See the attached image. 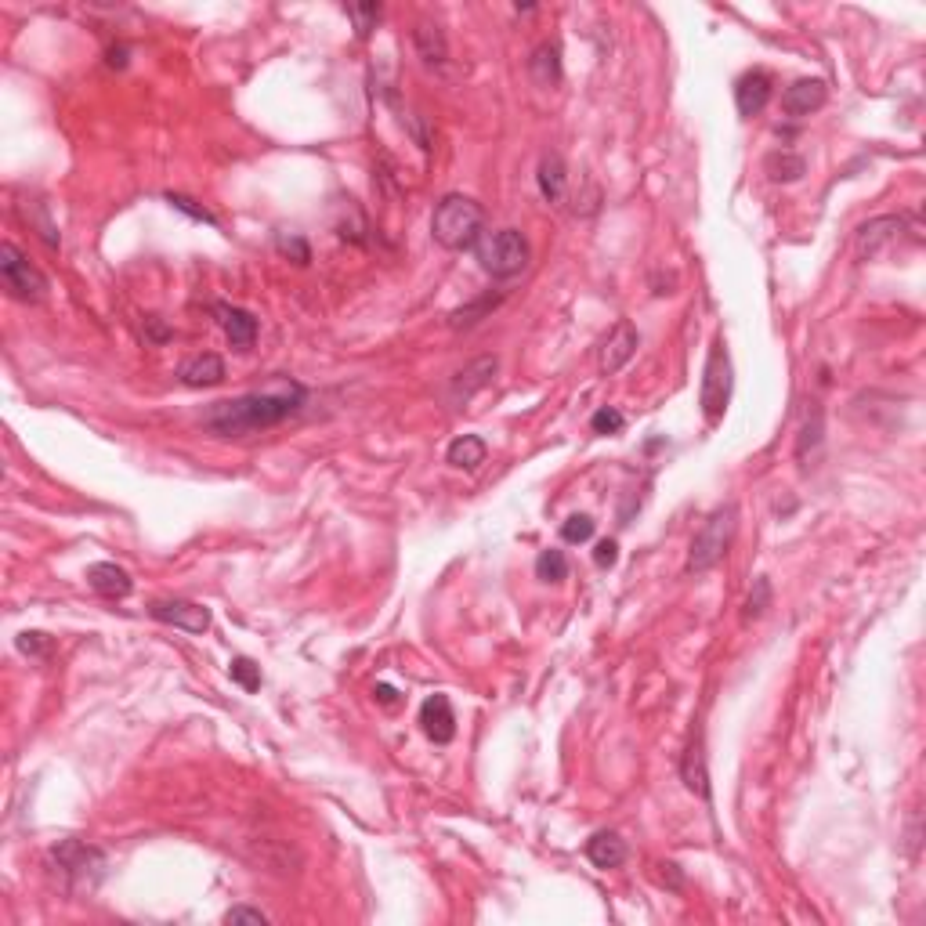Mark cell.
<instances>
[{"mask_svg":"<svg viewBox=\"0 0 926 926\" xmlns=\"http://www.w3.org/2000/svg\"><path fill=\"white\" fill-rule=\"evenodd\" d=\"M818 442H822V409L814 406V413L804 424V435H800V445H796V456H807V449H814Z\"/></svg>","mask_w":926,"mask_h":926,"instance_id":"obj_37","label":"cell"},{"mask_svg":"<svg viewBox=\"0 0 926 926\" xmlns=\"http://www.w3.org/2000/svg\"><path fill=\"white\" fill-rule=\"evenodd\" d=\"M214 315H218L221 330H225L228 344L236 351H250L257 344V319L246 308H236V304L218 301L214 304Z\"/></svg>","mask_w":926,"mask_h":926,"instance_id":"obj_14","label":"cell"},{"mask_svg":"<svg viewBox=\"0 0 926 926\" xmlns=\"http://www.w3.org/2000/svg\"><path fill=\"white\" fill-rule=\"evenodd\" d=\"M19 214H22V221H26L33 232H37L44 243L51 246V250H58L62 246V236H58V228H55V221H51V214H48V207L40 203V199H22L19 203Z\"/></svg>","mask_w":926,"mask_h":926,"instance_id":"obj_25","label":"cell"},{"mask_svg":"<svg viewBox=\"0 0 926 926\" xmlns=\"http://www.w3.org/2000/svg\"><path fill=\"white\" fill-rule=\"evenodd\" d=\"M536 185H539V196L547 199V203H561V199H565L568 171H565V160H561L558 152H547V156L539 160Z\"/></svg>","mask_w":926,"mask_h":926,"instance_id":"obj_20","label":"cell"},{"mask_svg":"<svg viewBox=\"0 0 926 926\" xmlns=\"http://www.w3.org/2000/svg\"><path fill=\"white\" fill-rule=\"evenodd\" d=\"M771 95H775V80H771V73L767 69H749V73L738 76L735 84V105L738 113L746 116H760L767 109V102H771Z\"/></svg>","mask_w":926,"mask_h":926,"instance_id":"obj_12","label":"cell"},{"mask_svg":"<svg viewBox=\"0 0 926 926\" xmlns=\"http://www.w3.org/2000/svg\"><path fill=\"white\" fill-rule=\"evenodd\" d=\"M615 561H619V547H615V539H601V543L594 547V565L612 568Z\"/></svg>","mask_w":926,"mask_h":926,"instance_id":"obj_40","label":"cell"},{"mask_svg":"<svg viewBox=\"0 0 926 926\" xmlns=\"http://www.w3.org/2000/svg\"><path fill=\"white\" fill-rule=\"evenodd\" d=\"M496 373H500V359H496V355H482V359L467 362V366H463L460 373H453V380H449V398L460 406V402H467V398H474L478 391L489 388L492 380H496Z\"/></svg>","mask_w":926,"mask_h":926,"instance_id":"obj_11","label":"cell"},{"mask_svg":"<svg viewBox=\"0 0 926 926\" xmlns=\"http://www.w3.org/2000/svg\"><path fill=\"white\" fill-rule=\"evenodd\" d=\"M474 257L492 279H514L529 268V239L521 236L518 228H496V232H485L478 239Z\"/></svg>","mask_w":926,"mask_h":926,"instance_id":"obj_3","label":"cell"},{"mask_svg":"<svg viewBox=\"0 0 926 926\" xmlns=\"http://www.w3.org/2000/svg\"><path fill=\"white\" fill-rule=\"evenodd\" d=\"M225 923H254V926H265V923H268V916H265V912H261V908L236 905V908H228Z\"/></svg>","mask_w":926,"mask_h":926,"instance_id":"obj_39","label":"cell"},{"mask_svg":"<svg viewBox=\"0 0 926 926\" xmlns=\"http://www.w3.org/2000/svg\"><path fill=\"white\" fill-rule=\"evenodd\" d=\"M413 44H416V55H420V62H424L427 69L442 73V69L449 66V44H445V33L438 26L420 22V26L413 29Z\"/></svg>","mask_w":926,"mask_h":926,"instance_id":"obj_17","label":"cell"},{"mask_svg":"<svg viewBox=\"0 0 926 926\" xmlns=\"http://www.w3.org/2000/svg\"><path fill=\"white\" fill-rule=\"evenodd\" d=\"M348 19L355 22V37L359 40H369L373 37V29H377L380 15H384V8H380L377 0H366V4H348Z\"/></svg>","mask_w":926,"mask_h":926,"instance_id":"obj_30","label":"cell"},{"mask_svg":"<svg viewBox=\"0 0 926 926\" xmlns=\"http://www.w3.org/2000/svg\"><path fill=\"white\" fill-rule=\"evenodd\" d=\"M308 402V388L293 377H272L265 391H250L239 398H221L203 413V427L218 438H246L283 420L297 416Z\"/></svg>","mask_w":926,"mask_h":926,"instance_id":"obj_1","label":"cell"},{"mask_svg":"<svg viewBox=\"0 0 926 926\" xmlns=\"http://www.w3.org/2000/svg\"><path fill=\"white\" fill-rule=\"evenodd\" d=\"M529 76L536 87H558L561 80V48L554 40H543L529 58Z\"/></svg>","mask_w":926,"mask_h":926,"instance_id":"obj_22","label":"cell"},{"mask_svg":"<svg viewBox=\"0 0 926 926\" xmlns=\"http://www.w3.org/2000/svg\"><path fill=\"white\" fill-rule=\"evenodd\" d=\"M105 62L113 69H123L127 66V48H109V58H105Z\"/></svg>","mask_w":926,"mask_h":926,"instance_id":"obj_42","label":"cell"},{"mask_svg":"<svg viewBox=\"0 0 926 926\" xmlns=\"http://www.w3.org/2000/svg\"><path fill=\"white\" fill-rule=\"evenodd\" d=\"M586 858L594 869H619L626 861V840L619 832H594L586 843Z\"/></svg>","mask_w":926,"mask_h":926,"instance_id":"obj_19","label":"cell"},{"mask_svg":"<svg viewBox=\"0 0 926 926\" xmlns=\"http://www.w3.org/2000/svg\"><path fill=\"white\" fill-rule=\"evenodd\" d=\"M901 236H905V218H894V214H887V218L865 221V225L858 228V236H854V246H858L861 261H872V257H879L883 250H887V246L898 243Z\"/></svg>","mask_w":926,"mask_h":926,"instance_id":"obj_10","label":"cell"},{"mask_svg":"<svg viewBox=\"0 0 926 926\" xmlns=\"http://www.w3.org/2000/svg\"><path fill=\"white\" fill-rule=\"evenodd\" d=\"M178 380L185 388H218L225 380V359L214 355V351H203V355H192L178 366Z\"/></svg>","mask_w":926,"mask_h":926,"instance_id":"obj_16","label":"cell"},{"mask_svg":"<svg viewBox=\"0 0 926 926\" xmlns=\"http://www.w3.org/2000/svg\"><path fill=\"white\" fill-rule=\"evenodd\" d=\"M149 615L156 623L178 626L185 634H207L210 630V608L196 605V601H181V597H163V601H152Z\"/></svg>","mask_w":926,"mask_h":926,"instance_id":"obj_8","label":"cell"},{"mask_svg":"<svg viewBox=\"0 0 926 926\" xmlns=\"http://www.w3.org/2000/svg\"><path fill=\"white\" fill-rule=\"evenodd\" d=\"M373 695H377V702H384V706H395V702H398V691L388 688V684H377V688H373Z\"/></svg>","mask_w":926,"mask_h":926,"instance_id":"obj_41","label":"cell"},{"mask_svg":"<svg viewBox=\"0 0 926 926\" xmlns=\"http://www.w3.org/2000/svg\"><path fill=\"white\" fill-rule=\"evenodd\" d=\"M485 210L471 196H445L431 214V236L445 250H474L485 236Z\"/></svg>","mask_w":926,"mask_h":926,"instance_id":"obj_2","label":"cell"},{"mask_svg":"<svg viewBox=\"0 0 926 926\" xmlns=\"http://www.w3.org/2000/svg\"><path fill=\"white\" fill-rule=\"evenodd\" d=\"M681 778H684V785H688L691 793L702 796V800H709V771H706V753H702V735L691 738L688 749H684Z\"/></svg>","mask_w":926,"mask_h":926,"instance_id":"obj_21","label":"cell"},{"mask_svg":"<svg viewBox=\"0 0 926 926\" xmlns=\"http://www.w3.org/2000/svg\"><path fill=\"white\" fill-rule=\"evenodd\" d=\"M738 529V507L735 503H724L717 511L709 514L706 525L699 529V536L691 539V554H688V572H709L713 565L724 561L731 539Z\"/></svg>","mask_w":926,"mask_h":926,"instance_id":"obj_4","label":"cell"},{"mask_svg":"<svg viewBox=\"0 0 926 926\" xmlns=\"http://www.w3.org/2000/svg\"><path fill=\"white\" fill-rule=\"evenodd\" d=\"M0 279L15 301L37 304L48 297V279L15 243H0Z\"/></svg>","mask_w":926,"mask_h":926,"instance_id":"obj_6","label":"cell"},{"mask_svg":"<svg viewBox=\"0 0 926 926\" xmlns=\"http://www.w3.org/2000/svg\"><path fill=\"white\" fill-rule=\"evenodd\" d=\"M825 98H829V91H825L822 80H811V76H807V80H796V84L785 87L782 113L793 116V120H804V116H811V113L822 109Z\"/></svg>","mask_w":926,"mask_h":926,"instance_id":"obj_15","label":"cell"},{"mask_svg":"<svg viewBox=\"0 0 926 926\" xmlns=\"http://www.w3.org/2000/svg\"><path fill=\"white\" fill-rule=\"evenodd\" d=\"M637 344H641V333H637V326L630 319H619L615 322V330L605 337V344H601V359H597V366H601V373L605 377H612V373H619V369L626 366V362L637 355Z\"/></svg>","mask_w":926,"mask_h":926,"instance_id":"obj_9","label":"cell"},{"mask_svg":"<svg viewBox=\"0 0 926 926\" xmlns=\"http://www.w3.org/2000/svg\"><path fill=\"white\" fill-rule=\"evenodd\" d=\"M167 203H171L174 210H181V214H189L192 221H203V225H218V218H214L207 207H199L196 199L181 196V192H171V196H167Z\"/></svg>","mask_w":926,"mask_h":926,"instance_id":"obj_35","label":"cell"},{"mask_svg":"<svg viewBox=\"0 0 926 926\" xmlns=\"http://www.w3.org/2000/svg\"><path fill=\"white\" fill-rule=\"evenodd\" d=\"M594 529L597 525L590 514H572V518L561 525V539H565V543H586V539L594 536Z\"/></svg>","mask_w":926,"mask_h":926,"instance_id":"obj_34","label":"cell"},{"mask_svg":"<svg viewBox=\"0 0 926 926\" xmlns=\"http://www.w3.org/2000/svg\"><path fill=\"white\" fill-rule=\"evenodd\" d=\"M275 250L283 257H290L293 265H308L312 261V246L304 243L301 236H293V232H275Z\"/></svg>","mask_w":926,"mask_h":926,"instance_id":"obj_32","label":"cell"},{"mask_svg":"<svg viewBox=\"0 0 926 926\" xmlns=\"http://www.w3.org/2000/svg\"><path fill=\"white\" fill-rule=\"evenodd\" d=\"M420 728H424V735L435 742V746H449L456 738V713H453V702L445 699V695H431V699H424V706H420Z\"/></svg>","mask_w":926,"mask_h":926,"instance_id":"obj_13","label":"cell"},{"mask_svg":"<svg viewBox=\"0 0 926 926\" xmlns=\"http://www.w3.org/2000/svg\"><path fill=\"white\" fill-rule=\"evenodd\" d=\"M536 576L543 579V583H565V579H568V558H565V550H558V547L539 550V558H536Z\"/></svg>","mask_w":926,"mask_h":926,"instance_id":"obj_29","label":"cell"},{"mask_svg":"<svg viewBox=\"0 0 926 926\" xmlns=\"http://www.w3.org/2000/svg\"><path fill=\"white\" fill-rule=\"evenodd\" d=\"M764 174L775 181V185H793V181H800L807 174V160L800 156V152L775 149L764 160Z\"/></svg>","mask_w":926,"mask_h":926,"instance_id":"obj_23","label":"cell"},{"mask_svg":"<svg viewBox=\"0 0 926 926\" xmlns=\"http://www.w3.org/2000/svg\"><path fill=\"white\" fill-rule=\"evenodd\" d=\"M19 652L29 655V659H48L51 655V641L48 634H37V630H26V634H19Z\"/></svg>","mask_w":926,"mask_h":926,"instance_id":"obj_36","label":"cell"},{"mask_svg":"<svg viewBox=\"0 0 926 926\" xmlns=\"http://www.w3.org/2000/svg\"><path fill=\"white\" fill-rule=\"evenodd\" d=\"M731 402V355L724 348V341H713L706 355V369H702V391H699V406L702 416L709 424H717L724 409Z\"/></svg>","mask_w":926,"mask_h":926,"instance_id":"obj_7","label":"cell"},{"mask_svg":"<svg viewBox=\"0 0 926 926\" xmlns=\"http://www.w3.org/2000/svg\"><path fill=\"white\" fill-rule=\"evenodd\" d=\"M500 301H503V293H485V297H478V301L456 308L453 319H449V326H453V330H467V326H474V322H482Z\"/></svg>","mask_w":926,"mask_h":926,"instance_id":"obj_27","label":"cell"},{"mask_svg":"<svg viewBox=\"0 0 926 926\" xmlns=\"http://www.w3.org/2000/svg\"><path fill=\"white\" fill-rule=\"evenodd\" d=\"M51 865L62 879H66L69 890H95L105 876V854L91 843L80 840H62L51 851Z\"/></svg>","mask_w":926,"mask_h":926,"instance_id":"obj_5","label":"cell"},{"mask_svg":"<svg viewBox=\"0 0 926 926\" xmlns=\"http://www.w3.org/2000/svg\"><path fill=\"white\" fill-rule=\"evenodd\" d=\"M771 601H775V586H771V579L756 576L753 579V590H749V597H746V608H742V619H746V623L764 619V612L771 608Z\"/></svg>","mask_w":926,"mask_h":926,"instance_id":"obj_28","label":"cell"},{"mask_svg":"<svg viewBox=\"0 0 926 926\" xmlns=\"http://www.w3.org/2000/svg\"><path fill=\"white\" fill-rule=\"evenodd\" d=\"M87 583H91V590H95L98 597H109V601L127 597L134 586L131 576H127L120 565H113V561H98V565L87 568Z\"/></svg>","mask_w":926,"mask_h":926,"instance_id":"obj_18","label":"cell"},{"mask_svg":"<svg viewBox=\"0 0 926 926\" xmlns=\"http://www.w3.org/2000/svg\"><path fill=\"white\" fill-rule=\"evenodd\" d=\"M333 228H337V236L344 239V243H359V246H366L369 243V221H366V214H362L355 203H341V218L333 221Z\"/></svg>","mask_w":926,"mask_h":926,"instance_id":"obj_26","label":"cell"},{"mask_svg":"<svg viewBox=\"0 0 926 926\" xmlns=\"http://www.w3.org/2000/svg\"><path fill=\"white\" fill-rule=\"evenodd\" d=\"M485 442L478 435H460L449 449H445V460H449V467H456V471H478L485 463Z\"/></svg>","mask_w":926,"mask_h":926,"instance_id":"obj_24","label":"cell"},{"mask_svg":"<svg viewBox=\"0 0 926 926\" xmlns=\"http://www.w3.org/2000/svg\"><path fill=\"white\" fill-rule=\"evenodd\" d=\"M228 677L239 684L243 691H261V666H257L254 659H246V655H239V659H232V666H228Z\"/></svg>","mask_w":926,"mask_h":926,"instance_id":"obj_31","label":"cell"},{"mask_svg":"<svg viewBox=\"0 0 926 926\" xmlns=\"http://www.w3.org/2000/svg\"><path fill=\"white\" fill-rule=\"evenodd\" d=\"M623 427H626V416L612 406L597 409V413L590 416V431H594V435H619Z\"/></svg>","mask_w":926,"mask_h":926,"instance_id":"obj_33","label":"cell"},{"mask_svg":"<svg viewBox=\"0 0 926 926\" xmlns=\"http://www.w3.org/2000/svg\"><path fill=\"white\" fill-rule=\"evenodd\" d=\"M145 341L167 344V341H174V330L160 319V315H149V319H145Z\"/></svg>","mask_w":926,"mask_h":926,"instance_id":"obj_38","label":"cell"}]
</instances>
